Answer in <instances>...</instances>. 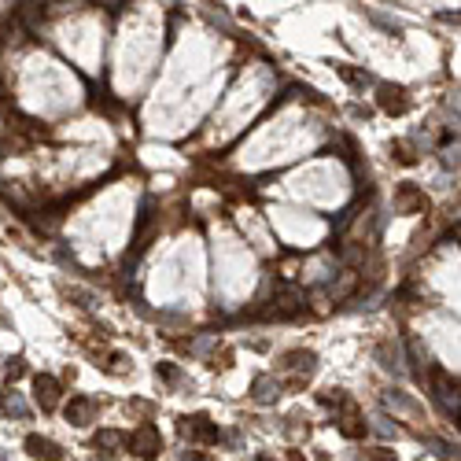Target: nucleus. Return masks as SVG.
I'll use <instances>...</instances> for the list:
<instances>
[{
    "instance_id": "nucleus-6",
    "label": "nucleus",
    "mask_w": 461,
    "mask_h": 461,
    "mask_svg": "<svg viewBox=\"0 0 461 461\" xmlns=\"http://www.w3.org/2000/svg\"><path fill=\"white\" fill-rule=\"evenodd\" d=\"M395 210H402V214H410V210H428V199H424V192L417 188V185H399V192H395Z\"/></svg>"
},
{
    "instance_id": "nucleus-7",
    "label": "nucleus",
    "mask_w": 461,
    "mask_h": 461,
    "mask_svg": "<svg viewBox=\"0 0 461 461\" xmlns=\"http://www.w3.org/2000/svg\"><path fill=\"white\" fill-rule=\"evenodd\" d=\"M152 199H144L141 203V210H137V222H133V255H141L144 251V237H148V229H152Z\"/></svg>"
},
{
    "instance_id": "nucleus-17",
    "label": "nucleus",
    "mask_w": 461,
    "mask_h": 461,
    "mask_svg": "<svg viewBox=\"0 0 461 461\" xmlns=\"http://www.w3.org/2000/svg\"><path fill=\"white\" fill-rule=\"evenodd\" d=\"M26 19V26L30 30H37L41 23H45V4H23V12H19Z\"/></svg>"
},
{
    "instance_id": "nucleus-13",
    "label": "nucleus",
    "mask_w": 461,
    "mask_h": 461,
    "mask_svg": "<svg viewBox=\"0 0 461 461\" xmlns=\"http://www.w3.org/2000/svg\"><path fill=\"white\" fill-rule=\"evenodd\" d=\"M251 395H255V402H273L277 395H281V384H277L273 377H255Z\"/></svg>"
},
{
    "instance_id": "nucleus-25",
    "label": "nucleus",
    "mask_w": 461,
    "mask_h": 461,
    "mask_svg": "<svg viewBox=\"0 0 461 461\" xmlns=\"http://www.w3.org/2000/svg\"><path fill=\"white\" fill-rule=\"evenodd\" d=\"M214 343H218V340H214V336H199V340H196V343H192V347H188V351H192V355H207V351L214 347Z\"/></svg>"
},
{
    "instance_id": "nucleus-30",
    "label": "nucleus",
    "mask_w": 461,
    "mask_h": 461,
    "mask_svg": "<svg viewBox=\"0 0 461 461\" xmlns=\"http://www.w3.org/2000/svg\"><path fill=\"white\" fill-rule=\"evenodd\" d=\"M100 8H107V12H115V15H119V12H122V8H126V4H122V0H104V4H100Z\"/></svg>"
},
{
    "instance_id": "nucleus-29",
    "label": "nucleus",
    "mask_w": 461,
    "mask_h": 461,
    "mask_svg": "<svg viewBox=\"0 0 461 461\" xmlns=\"http://www.w3.org/2000/svg\"><path fill=\"white\" fill-rule=\"evenodd\" d=\"M373 23H380L384 30H391V34H399V23H391L388 15H373Z\"/></svg>"
},
{
    "instance_id": "nucleus-24",
    "label": "nucleus",
    "mask_w": 461,
    "mask_h": 461,
    "mask_svg": "<svg viewBox=\"0 0 461 461\" xmlns=\"http://www.w3.org/2000/svg\"><path fill=\"white\" fill-rule=\"evenodd\" d=\"M373 428H377L380 435H395V432H399V428L391 424V417H384V413H377V417H373Z\"/></svg>"
},
{
    "instance_id": "nucleus-15",
    "label": "nucleus",
    "mask_w": 461,
    "mask_h": 461,
    "mask_svg": "<svg viewBox=\"0 0 461 461\" xmlns=\"http://www.w3.org/2000/svg\"><path fill=\"white\" fill-rule=\"evenodd\" d=\"M406 347H410V358H413V369H417V377H424V366H428V351L421 347V340H406Z\"/></svg>"
},
{
    "instance_id": "nucleus-21",
    "label": "nucleus",
    "mask_w": 461,
    "mask_h": 461,
    "mask_svg": "<svg viewBox=\"0 0 461 461\" xmlns=\"http://www.w3.org/2000/svg\"><path fill=\"white\" fill-rule=\"evenodd\" d=\"M395 159H399L402 166H413V163H417V155H413V144H410V141H399V144H395Z\"/></svg>"
},
{
    "instance_id": "nucleus-26",
    "label": "nucleus",
    "mask_w": 461,
    "mask_h": 461,
    "mask_svg": "<svg viewBox=\"0 0 461 461\" xmlns=\"http://www.w3.org/2000/svg\"><path fill=\"white\" fill-rule=\"evenodd\" d=\"M23 373H26V366H23L19 358H12V362H8V380H19Z\"/></svg>"
},
{
    "instance_id": "nucleus-1",
    "label": "nucleus",
    "mask_w": 461,
    "mask_h": 461,
    "mask_svg": "<svg viewBox=\"0 0 461 461\" xmlns=\"http://www.w3.org/2000/svg\"><path fill=\"white\" fill-rule=\"evenodd\" d=\"M126 447H130L137 458L152 461V458H159V450H163V435H159L155 424H141L133 435H126Z\"/></svg>"
},
{
    "instance_id": "nucleus-33",
    "label": "nucleus",
    "mask_w": 461,
    "mask_h": 461,
    "mask_svg": "<svg viewBox=\"0 0 461 461\" xmlns=\"http://www.w3.org/2000/svg\"><path fill=\"white\" fill-rule=\"evenodd\" d=\"M259 461H273V458H266V454H262V458H259Z\"/></svg>"
},
{
    "instance_id": "nucleus-16",
    "label": "nucleus",
    "mask_w": 461,
    "mask_h": 461,
    "mask_svg": "<svg viewBox=\"0 0 461 461\" xmlns=\"http://www.w3.org/2000/svg\"><path fill=\"white\" fill-rule=\"evenodd\" d=\"M0 192H4V199L15 203L19 210H30V199H26V192L19 188V185H12V181H8V185H0Z\"/></svg>"
},
{
    "instance_id": "nucleus-14",
    "label": "nucleus",
    "mask_w": 461,
    "mask_h": 461,
    "mask_svg": "<svg viewBox=\"0 0 461 461\" xmlns=\"http://www.w3.org/2000/svg\"><path fill=\"white\" fill-rule=\"evenodd\" d=\"M314 362H317V358L310 355V351H288L281 366H284V369H306V373H310V369H314Z\"/></svg>"
},
{
    "instance_id": "nucleus-18",
    "label": "nucleus",
    "mask_w": 461,
    "mask_h": 461,
    "mask_svg": "<svg viewBox=\"0 0 461 461\" xmlns=\"http://www.w3.org/2000/svg\"><path fill=\"white\" fill-rule=\"evenodd\" d=\"M4 410H8V413H15V417H26V413H30V406L23 402V395L8 391V395H4Z\"/></svg>"
},
{
    "instance_id": "nucleus-22",
    "label": "nucleus",
    "mask_w": 461,
    "mask_h": 461,
    "mask_svg": "<svg viewBox=\"0 0 461 461\" xmlns=\"http://www.w3.org/2000/svg\"><path fill=\"white\" fill-rule=\"evenodd\" d=\"M340 78H347L351 85H358V89H362V85H369V81H373L369 74H362V70H351V67H340Z\"/></svg>"
},
{
    "instance_id": "nucleus-11",
    "label": "nucleus",
    "mask_w": 461,
    "mask_h": 461,
    "mask_svg": "<svg viewBox=\"0 0 461 461\" xmlns=\"http://www.w3.org/2000/svg\"><path fill=\"white\" fill-rule=\"evenodd\" d=\"M377 358H380V366L395 373V377H402L406 366H402V351L399 347H391V343H377Z\"/></svg>"
},
{
    "instance_id": "nucleus-32",
    "label": "nucleus",
    "mask_w": 461,
    "mask_h": 461,
    "mask_svg": "<svg viewBox=\"0 0 461 461\" xmlns=\"http://www.w3.org/2000/svg\"><path fill=\"white\" fill-rule=\"evenodd\" d=\"M0 100H4V78H0Z\"/></svg>"
},
{
    "instance_id": "nucleus-23",
    "label": "nucleus",
    "mask_w": 461,
    "mask_h": 461,
    "mask_svg": "<svg viewBox=\"0 0 461 461\" xmlns=\"http://www.w3.org/2000/svg\"><path fill=\"white\" fill-rule=\"evenodd\" d=\"M155 373H159L163 380H170V384H177V380H181V369H177V366H170V362H159Z\"/></svg>"
},
{
    "instance_id": "nucleus-31",
    "label": "nucleus",
    "mask_w": 461,
    "mask_h": 461,
    "mask_svg": "<svg viewBox=\"0 0 461 461\" xmlns=\"http://www.w3.org/2000/svg\"><path fill=\"white\" fill-rule=\"evenodd\" d=\"M351 119H369V111L362 104H355V107H351Z\"/></svg>"
},
{
    "instance_id": "nucleus-5",
    "label": "nucleus",
    "mask_w": 461,
    "mask_h": 461,
    "mask_svg": "<svg viewBox=\"0 0 461 461\" xmlns=\"http://www.w3.org/2000/svg\"><path fill=\"white\" fill-rule=\"evenodd\" d=\"M34 391H37L41 410H56V406H59V380H56V377H48V373H37V377H34Z\"/></svg>"
},
{
    "instance_id": "nucleus-4",
    "label": "nucleus",
    "mask_w": 461,
    "mask_h": 461,
    "mask_svg": "<svg viewBox=\"0 0 461 461\" xmlns=\"http://www.w3.org/2000/svg\"><path fill=\"white\" fill-rule=\"evenodd\" d=\"M377 100H380V111L388 115H406L410 111V100H406V92L399 85H377Z\"/></svg>"
},
{
    "instance_id": "nucleus-9",
    "label": "nucleus",
    "mask_w": 461,
    "mask_h": 461,
    "mask_svg": "<svg viewBox=\"0 0 461 461\" xmlns=\"http://www.w3.org/2000/svg\"><path fill=\"white\" fill-rule=\"evenodd\" d=\"M26 450L34 458H41V461H59L63 458L59 443H52V439H45V435H26Z\"/></svg>"
},
{
    "instance_id": "nucleus-2",
    "label": "nucleus",
    "mask_w": 461,
    "mask_h": 461,
    "mask_svg": "<svg viewBox=\"0 0 461 461\" xmlns=\"http://www.w3.org/2000/svg\"><path fill=\"white\" fill-rule=\"evenodd\" d=\"M432 395H435V402L443 406V413L458 417V380L450 377V373L432 369Z\"/></svg>"
},
{
    "instance_id": "nucleus-27",
    "label": "nucleus",
    "mask_w": 461,
    "mask_h": 461,
    "mask_svg": "<svg viewBox=\"0 0 461 461\" xmlns=\"http://www.w3.org/2000/svg\"><path fill=\"white\" fill-rule=\"evenodd\" d=\"M70 299H78V306H92V295L85 288H70Z\"/></svg>"
},
{
    "instance_id": "nucleus-19",
    "label": "nucleus",
    "mask_w": 461,
    "mask_h": 461,
    "mask_svg": "<svg viewBox=\"0 0 461 461\" xmlns=\"http://www.w3.org/2000/svg\"><path fill=\"white\" fill-rule=\"evenodd\" d=\"M122 443H126L122 432H100V435H96V447H104L107 454H115V447H122Z\"/></svg>"
},
{
    "instance_id": "nucleus-8",
    "label": "nucleus",
    "mask_w": 461,
    "mask_h": 461,
    "mask_svg": "<svg viewBox=\"0 0 461 461\" xmlns=\"http://www.w3.org/2000/svg\"><path fill=\"white\" fill-rule=\"evenodd\" d=\"M181 432L196 435V439H203V443H218V428H214L207 417H188V421H181Z\"/></svg>"
},
{
    "instance_id": "nucleus-28",
    "label": "nucleus",
    "mask_w": 461,
    "mask_h": 461,
    "mask_svg": "<svg viewBox=\"0 0 461 461\" xmlns=\"http://www.w3.org/2000/svg\"><path fill=\"white\" fill-rule=\"evenodd\" d=\"M366 461H395V454H391V450H369Z\"/></svg>"
},
{
    "instance_id": "nucleus-3",
    "label": "nucleus",
    "mask_w": 461,
    "mask_h": 461,
    "mask_svg": "<svg viewBox=\"0 0 461 461\" xmlns=\"http://www.w3.org/2000/svg\"><path fill=\"white\" fill-rule=\"evenodd\" d=\"M303 292H299V288L295 284H284L281 288V292H277V299H273V310H270V314L273 317H295V314H303Z\"/></svg>"
},
{
    "instance_id": "nucleus-10",
    "label": "nucleus",
    "mask_w": 461,
    "mask_h": 461,
    "mask_svg": "<svg viewBox=\"0 0 461 461\" xmlns=\"http://www.w3.org/2000/svg\"><path fill=\"white\" fill-rule=\"evenodd\" d=\"M96 417V402L92 399H85V395H78V399H70V406H67V421L70 424H89Z\"/></svg>"
},
{
    "instance_id": "nucleus-12",
    "label": "nucleus",
    "mask_w": 461,
    "mask_h": 461,
    "mask_svg": "<svg viewBox=\"0 0 461 461\" xmlns=\"http://www.w3.org/2000/svg\"><path fill=\"white\" fill-rule=\"evenodd\" d=\"M366 428H369V424L362 421V417L347 406V413L340 417V435H347V439H362V435H366Z\"/></svg>"
},
{
    "instance_id": "nucleus-20",
    "label": "nucleus",
    "mask_w": 461,
    "mask_h": 461,
    "mask_svg": "<svg viewBox=\"0 0 461 461\" xmlns=\"http://www.w3.org/2000/svg\"><path fill=\"white\" fill-rule=\"evenodd\" d=\"M355 277H358L355 270H343V273H340V284H336V288H332V292H336V299H343V295H351V288H355Z\"/></svg>"
},
{
    "instance_id": "nucleus-34",
    "label": "nucleus",
    "mask_w": 461,
    "mask_h": 461,
    "mask_svg": "<svg viewBox=\"0 0 461 461\" xmlns=\"http://www.w3.org/2000/svg\"><path fill=\"white\" fill-rule=\"evenodd\" d=\"M0 155H4V148H0Z\"/></svg>"
}]
</instances>
